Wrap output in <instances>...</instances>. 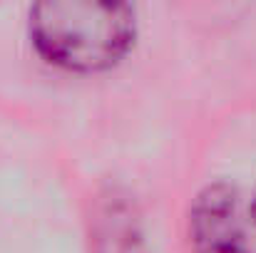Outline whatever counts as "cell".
Returning <instances> with one entry per match:
<instances>
[{
    "label": "cell",
    "mask_w": 256,
    "mask_h": 253,
    "mask_svg": "<svg viewBox=\"0 0 256 253\" xmlns=\"http://www.w3.org/2000/svg\"><path fill=\"white\" fill-rule=\"evenodd\" d=\"M137 10L127 2L48 0L28 12V42L50 67L70 75L114 70L137 45Z\"/></svg>",
    "instance_id": "1"
},
{
    "label": "cell",
    "mask_w": 256,
    "mask_h": 253,
    "mask_svg": "<svg viewBox=\"0 0 256 253\" xmlns=\"http://www.w3.org/2000/svg\"><path fill=\"white\" fill-rule=\"evenodd\" d=\"M189 246L192 253H254L242 224L239 194L232 184L214 181L194 196Z\"/></svg>",
    "instance_id": "2"
},
{
    "label": "cell",
    "mask_w": 256,
    "mask_h": 253,
    "mask_svg": "<svg viewBox=\"0 0 256 253\" xmlns=\"http://www.w3.org/2000/svg\"><path fill=\"white\" fill-rule=\"evenodd\" d=\"M92 253H147L137 206L127 194L112 189L100 199L92 226Z\"/></svg>",
    "instance_id": "3"
},
{
    "label": "cell",
    "mask_w": 256,
    "mask_h": 253,
    "mask_svg": "<svg viewBox=\"0 0 256 253\" xmlns=\"http://www.w3.org/2000/svg\"><path fill=\"white\" fill-rule=\"evenodd\" d=\"M252 219H254V224H256V191H254V199H252Z\"/></svg>",
    "instance_id": "4"
}]
</instances>
